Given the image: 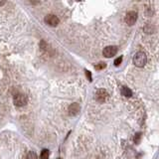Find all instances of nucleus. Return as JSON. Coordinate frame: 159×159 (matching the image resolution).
I'll return each instance as SVG.
<instances>
[{"instance_id": "1", "label": "nucleus", "mask_w": 159, "mask_h": 159, "mask_svg": "<svg viewBox=\"0 0 159 159\" xmlns=\"http://www.w3.org/2000/svg\"><path fill=\"white\" fill-rule=\"evenodd\" d=\"M13 102L16 106H24L28 102V98L22 93H15L13 95Z\"/></svg>"}, {"instance_id": "2", "label": "nucleus", "mask_w": 159, "mask_h": 159, "mask_svg": "<svg viewBox=\"0 0 159 159\" xmlns=\"http://www.w3.org/2000/svg\"><path fill=\"white\" fill-rule=\"evenodd\" d=\"M146 61H147V57H146L145 53L143 52H137L135 54V56L133 57V63L136 67H143L146 64Z\"/></svg>"}, {"instance_id": "3", "label": "nucleus", "mask_w": 159, "mask_h": 159, "mask_svg": "<svg viewBox=\"0 0 159 159\" xmlns=\"http://www.w3.org/2000/svg\"><path fill=\"white\" fill-rule=\"evenodd\" d=\"M136 20H137V13L135 11L127 12V14L125 15V18H124L125 23H126L127 25H129V26L134 25Z\"/></svg>"}, {"instance_id": "4", "label": "nucleus", "mask_w": 159, "mask_h": 159, "mask_svg": "<svg viewBox=\"0 0 159 159\" xmlns=\"http://www.w3.org/2000/svg\"><path fill=\"white\" fill-rule=\"evenodd\" d=\"M44 20H45V22L47 23L49 26H52V27L58 26L60 23L59 18H58L56 15H54V14H48V15H46Z\"/></svg>"}, {"instance_id": "5", "label": "nucleus", "mask_w": 159, "mask_h": 159, "mask_svg": "<svg viewBox=\"0 0 159 159\" xmlns=\"http://www.w3.org/2000/svg\"><path fill=\"white\" fill-rule=\"evenodd\" d=\"M118 53V48L116 46H108L102 51V55L106 58H112Z\"/></svg>"}, {"instance_id": "6", "label": "nucleus", "mask_w": 159, "mask_h": 159, "mask_svg": "<svg viewBox=\"0 0 159 159\" xmlns=\"http://www.w3.org/2000/svg\"><path fill=\"white\" fill-rule=\"evenodd\" d=\"M108 98V92H106V90H104V89L99 90V91L97 92V94H96V99H97L98 102H106Z\"/></svg>"}, {"instance_id": "7", "label": "nucleus", "mask_w": 159, "mask_h": 159, "mask_svg": "<svg viewBox=\"0 0 159 159\" xmlns=\"http://www.w3.org/2000/svg\"><path fill=\"white\" fill-rule=\"evenodd\" d=\"M80 110H81L80 104H77V102H74V104H72L69 106V114L70 116H76L80 112Z\"/></svg>"}, {"instance_id": "8", "label": "nucleus", "mask_w": 159, "mask_h": 159, "mask_svg": "<svg viewBox=\"0 0 159 159\" xmlns=\"http://www.w3.org/2000/svg\"><path fill=\"white\" fill-rule=\"evenodd\" d=\"M121 93H122V95L124 96V97H127V98H129V97H131V96H132V92L130 91V89H128V88H126V87L122 88V90H121Z\"/></svg>"}, {"instance_id": "9", "label": "nucleus", "mask_w": 159, "mask_h": 159, "mask_svg": "<svg viewBox=\"0 0 159 159\" xmlns=\"http://www.w3.org/2000/svg\"><path fill=\"white\" fill-rule=\"evenodd\" d=\"M24 159H38V157H37V154L34 151H29L26 153Z\"/></svg>"}, {"instance_id": "10", "label": "nucleus", "mask_w": 159, "mask_h": 159, "mask_svg": "<svg viewBox=\"0 0 159 159\" xmlns=\"http://www.w3.org/2000/svg\"><path fill=\"white\" fill-rule=\"evenodd\" d=\"M49 150L48 149H43L41 152V154H40V158L41 159H49Z\"/></svg>"}, {"instance_id": "11", "label": "nucleus", "mask_w": 159, "mask_h": 159, "mask_svg": "<svg viewBox=\"0 0 159 159\" xmlns=\"http://www.w3.org/2000/svg\"><path fill=\"white\" fill-rule=\"evenodd\" d=\"M95 68L97 69V70H102L104 68H106V64H104V63H100V64L96 65Z\"/></svg>"}, {"instance_id": "12", "label": "nucleus", "mask_w": 159, "mask_h": 159, "mask_svg": "<svg viewBox=\"0 0 159 159\" xmlns=\"http://www.w3.org/2000/svg\"><path fill=\"white\" fill-rule=\"evenodd\" d=\"M85 72H86V75H87V78H88V80H89L90 82L93 81V79H92V73L90 72V71H88V70H86Z\"/></svg>"}, {"instance_id": "13", "label": "nucleus", "mask_w": 159, "mask_h": 159, "mask_svg": "<svg viewBox=\"0 0 159 159\" xmlns=\"http://www.w3.org/2000/svg\"><path fill=\"white\" fill-rule=\"evenodd\" d=\"M121 61H122V57L120 56V57L118 58V59L114 61V66H119V65H120V63H121Z\"/></svg>"}, {"instance_id": "14", "label": "nucleus", "mask_w": 159, "mask_h": 159, "mask_svg": "<svg viewBox=\"0 0 159 159\" xmlns=\"http://www.w3.org/2000/svg\"><path fill=\"white\" fill-rule=\"evenodd\" d=\"M30 2L33 4V5H37L39 3V0H30Z\"/></svg>"}, {"instance_id": "15", "label": "nucleus", "mask_w": 159, "mask_h": 159, "mask_svg": "<svg viewBox=\"0 0 159 159\" xmlns=\"http://www.w3.org/2000/svg\"><path fill=\"white\" fill-rule=\"evenodd\" d=\"M139 137H140V133H138V134H136V137H134V141H135V142H138Z\"/></svg>"}, {"instance_id": "16", "label": "nucleus", "mask_w": 159, "mask_h": 159, "mask_svg": "<svg viewBox=\"0 0 159 159\" xmlns=\"http://www.w3.org/2000/svg\"><path fill=\"white\" fill-rule=\"evenodd\" d=\"M6 1H7V0H0V6H3L4 4L6 3Z\"/></svg>"}, {"instance_id": "17", "label": "nucleus", "mask_w": 159, "mask_h": 159, "mask_svg": "<svg viewBox=\"0 0 159 159\" xmlns=\"http://www.w3.org/2000/svg\"><path fill=\"white\" fill-rule=\"evenodd\" d=\"M58 159H61V158H58Z\"/></svg>"}]
</instances>
